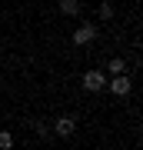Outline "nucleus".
I'll use <instances>...</instances> for the list:
<instances>
[{"mask_svg": "<svg viewBox=\"0 0 143 150\" xmlns=\"http://www.w3.org/2000/svg\"><path fill=\"white\" fill-rule=\"evenodd\" d=\"M106 87H110V90H113V93H117V97H127L133 83L127 80V74H120V77H113V80H106Z\"/></svg>", "mask_w": 143, "mask_h": 150, "instance_id": "nucleus-4", "label": "nucleus"}, {"mask_svg": "<svg viewBox=\"0 0 143 150\" xmlns=\"http://www.w3.org/2000/svg\"><path fill=\"white\" fill-rule=\"evenodd\" d=\"M73 130H77L73 117H57V123H53V134L57 137H73Z\"/></svg>", "mask_w": 143, "mask_h": 150, "instance_id": "nucleus-3", "label": "nucleus"}, {"mask_svg": "<svg viewBox=\"0 0 143 150\" xmlns=\"http://www.w3.org/2000/svg\"><path fill=\"white\" fill-rule=\"evenodd\" d=\"M37 134H40V137H50V127H47V123H43V120L37 123Z\"/></svg>", "mask_w": 143, "mask_h": 150, "instance_id": "nucleus-9", "label": "nucleus"}, {"mask_svg": "<svg viewBox=\"0 0 143 150\" xmlns=\"http://www.w3.org/2000/svg\"><path fill=\"white\" fill-rule=\"evenodd\" d=\"M106 70H110L113 77H120V74H123V57H113L110 64H106Z\"/></svg>", "mask_w": 143, "mask_h": 150, "instance_id": "nucleus-6", "label": "nucleus"}, {"mask_svg": "<svg viewBox=\"0 0 143 150\" xmlns=\"http://www.w3.org/2000/svg\"><path fill=\"white\" fill-rule=\"evenodd\" d=\"M13 147V134L10 130H0V150H10Z\"/></svg>", "mask_w": 143, "mask_h": 150, "instance_id": "nucleus-7", "label": "nucleus"}, {"mask_svg": "<svg viewBox=\"0 0 143 150\" xmlns=\"http://www.w3.org/2000/svg\"><path fill=\"white\" fill-rule=\"evenodd\" d=\"M97 13H100L103 20H110V17H113V4H100V10H97Z\"/></svg>", "mask_w": 143, "mask_h": 150, "instance_id": "nucleus-8", "label": "nucleus"}, {"mask_svg": "<svg viewBox=\"0 0 143 150\" xmlns=\"http://www.w3.org/2000/svg\"><path fill=\"white\" fill-rule=\"evenodd\" d=\"M93 37H97V27H93V23H83V27L73 30V43H77V47H87Z\"/></svg>", "mask_w": 143, "mask_h": 150, "instance_id": "nucleus-2", "label": "nucleus"}, {"mask_svg": "<svg viewBox=\"0 0 143 150\" xmlns=\"http://www.w3.org/2000/svg\"><path fill=\"white\" fill-rule=\"evenodd\" d=\"M83 7L77 4V0H60V13H67V17H77Z\"/></svg>", "mask_w": 143, "mask_h": 150, "instance_id": "nucleus-5", "label": "nucleus"}, {"mask_svg": "<svg viewBox=\"0 0 143 150\" xmlns=\"http://www.w3.org/2000/svg\"><path fill=\"white\" fill-rule=\"evenodd\" d=\"M106 87V77L100 74V70H87L83 74V90H90V93H100Z\"/></svg>", "mask_w": 143, "mask_h": 150, "instance_id": "nucleus-1", "label": "nucleus"}]
</instances>
